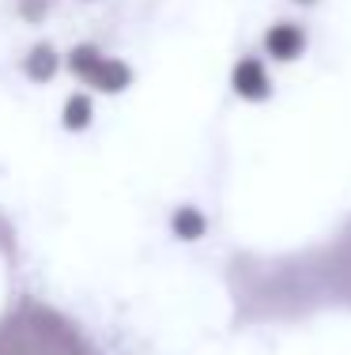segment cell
<instances>
[{"label":"cell","instance_id":"cell-5","mask_svg":"<svg viewBox=\"0 0 351 355\" xmlns=\"http://www.w3.org/2000/svg\"><path fill=\"white\" fill-rule=\"evenodd\" d=\"M57 69H61V57H57V49L53 46H35L27 53V64H23V72H27V80H35V83H46V80H53Z\"/></svg>","mask_w":351,"mask_h":355},{"label":"cell","instance_id":"cell-7","mask_svg":"<svg viewBox=\"0 0 351 355\" xmlns=\"http://www.w3.org/2000/svg\"><path fill=\"white\" fill-rule=\"evenodd\" d=\"M170 231H174V239H181V242H197V239H204L208 219H204L200 208L186 205V208H178V212L170 216Z\"/></svg>","mask_w":351,"mask_h":355},{"label":"cell","instance_id":"cell-10","mask_svg":"<svg viewBox=\"0 0 351 355\" xmlns=\"http://www.w3.org/2000/svg\"><path fill=\"white\" fill-rule=\"evenodd\" d=\"M23 15L27 19H42L46 15V0H23Z\"/></svg>","mask_w":351,"mask_h":355},{"label":"cell","instance_id":"cell-11","mask_svg":"<svg viewBox=\"0 0 351 355\" xmlns=\"http://www.w3.org/2000/svg\"><path fill=\"white\" fill-rule=\"evenodd\" d=\"M298 4H310V0H298Z\"/></svg>","mask_w":351,"mask_h":355},{"label":"cell","instance_id":"cell-9","mask_svg":"<svg viewBox=\"0 0 351 355\" xmlns=\"http://www.w3.org/2000/svg\"><path fill=\"white\" fill-rule=\"evenodd\" d=\"M102 61H106V57H102V49H98V46H91V42H83V46H76V49L69 53V69L76 72L80 80H87V83H91V76L98 72V64H102Z\"/></svg>","mask_w":351,"mask_h":355},{"label":"cell","instance_id":"cell-6","mask_svg":"<svg viewBox=\"0 0 351 355\" xmlns=\"http://www.w3.org/2000/svg\"><path fill=\"white\" fill-rule=\"evenodd\" d=\"M129 80H132L129 64L117 61V57H106V61L98 64V72L91 76V83H95L98 91H106V95H117V91H125V87H129Z\"/></svg>","mask_w":351,"mask_h":355},{"label":"cell","instance_id":"cell-3","mask_svg":"<svg viewBox=\"0 0 351 355\" xmlns=\"http://www.w3.org/2000/svg\"><path fill=\"white\" fill-rule=\"evenodd\" d=\"M231 87H234V95L249 98V103H264V98L272 95V80H269V72H264V64L257 61V57H242V61L234 64Z\"/></svg>","mask_w":351,"mask_h":355},{"label":"cell","instance_id":"cell-8","mask_svg":"<svg viewBox=\"0 0 351 355\" xmlns=\"http://www.w3.org/2000/svg\"><path fill=\"white\" fill-rule=\"evenodd\" d=\"M91 117H95V106H91L87 95H69V98H64V110H61V125H64V129L80 132V129H87V125H91Z\"/></svg>","mask_w":351,"mask_h":355},{"label":"cell","instance_id":"cell-2","mask_svg":"<svg viewBox=\"0 0 351 355\" xmlns=\"http://www.w3.org/2000/svg\"><path fill=\"white\" fill-rule=\"evenodd\" d=\"M0 355H95L76 325L38 302H23L0 321Z\"/></svg>","mask_w":351,"mask_h":355},{"label":"cell","instance_id":"cell-4","mask_svg":"<svg viewBox=\"0 0 351 355\" xmlns=\"http://www.w3.org/2000/svg\"><path fill=\"white\" fill-rule=\"evenodd\" d=\"M264 49H269V57H276V61H298L306 49V31L298 23H276V27H269V35H264Z\"/></svg>","mask_w":351,"mask_h":355},{"label":"cell","instance_id":"cell-1","mask_svg":"<svg viewBox=\"0 0 351 355\" xmlns=\"http://www.w3.org/2000/svg\"><path fill=\"white\" fill-rule=\"evenodd\" d=\"M231 280H269L283 287H264L253 295H238L242 321H287L317 302H351V223L336 234L332 246L298 253L283 261H253L238 257L231 265Z\"/></svg>","mask_w":351,"mask_h":355}]
</instances>
